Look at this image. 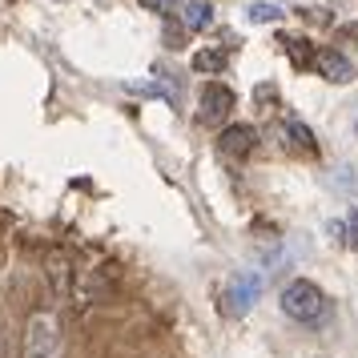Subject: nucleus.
Instances as JSON below:
<instances>
[{
	"label": "nucleus",
	"instance_id": "f257e3e1",
	"mask_svg": "<svg viewBox=\"0 0 358 358\" xmlns=\"http://www.w3.org/2000/svg\"><path fill=\"white\" fill-rule=\"evenodd\" d=\"M282 310L302 326H322L330 318V298L310 278H294L290 286L282 290Z\"/></svg>",
	"mask_w": 358,
	"mask_h": 358
},
{
	"label": "nucleus",
	"instance_id": "f03ea898",
	"mask_svg": "<svg viewBox=\"0 0 358 358\" xmlns=\"http://www.w3.org/2000/svg\"><path fill=\"white\" fill-rule=\"evenodd\" d=\"M61 355V322L49 310H36L24 330V358H57Z\"/></svg>",
	"mask_w": 358,
	"mask_h": 358
},
{
	"label": "nucleus",
	"instance_id": "7ed1b4c3",
	"mask_svg": "<svg viewBox=\"0 0 358 358\" xmlns=\"http://www.w3.org/2000/svg\"><path fill=\"white\" fill-rule=\"evenodd\" d=\"M262 298V278L258 274H234L226 294H222V314L226 318H242L250 314V306Z\"/></svg>",
	"mask_w": 358,
	"mask_h": 358
},
{
	"label": "nucleus",
	"instance_id": "20e7f679",
	"mask_svg": "<svg viewBox=\"0 0 358 358\" xmlns=\"http://www.w3.org/2000/svg\"><path fill=\"white\" fill-rule=\"evenodd\" d=\"M234 105H238V97H234L229 85L210 81L201 89V121H206V125H222V121L234 113Z\"/></svg>",
	"mask_w": 358,
	"mask_h": 358
},
{
	"label": "nucleus",
	"instance_id": "39448f33",
	"mask_svg": "<svg viewBox=\"0 0 358 358\" xmlns=\"http://www.w3.org/2000/svg\"><path fill=\"white\" fill-rule=\"evenodd\" d=\"M254 145H258V129L254 125H229L217 137V149H222V157H229V162H245L254 153Z\"/></svg>",
	"mask_w": 358,
	"mask_h": 358
},
{
	"label": "nucleus",
	"instance_id": "423d86ee",
	"mask_svg": "<svg viewBox=\"0 0 358 358\" xmlns=\"http://www.w3.org/2000/svg\"><path fill=\"white\" fill-rule=\"evenodd\" d=\"M318 73H322L326 81H334V85H350L355 81V65H350V61H346V57H342L338 49H322L318 52Z\"/></svg>",
	"mask_w": 358,
	"mask_h": 358
},
{
	"label": "nucleus",
	"instance_id": "0eeeda50",
	"mask_svg": "<svg viewBox=\"0 0 358 358\" xmlns=\"http://www.w3.org/2000/svg\"><path fill=\"white\" fill-rule=\"evenodd\" d=\"M278 41H282V49L290 52L294 69H310V65H318V49L310 45L306 36H290V33H282Z\"/></svg>",
	"mask_w": 358,
	"mask_h": 358
},
{
	"label": "nucleus",
	"instance_id": "6e6552de",
	"mask_svg": "<svg viewBox=\"0 0 358 358\" xmlns=\"http://www.w3.org/2000/svg\"><path fill=\"white\" fill-rule=\"evenodd\" d=\"M286 137H290V145L298 149V153H306V157H314V153H318V141H314L310 125H302L298 117H286Z\"/></svg>",
	"mask_w": 358,
	"mask_h": 358
},
{
	"label": "nucleus",
	"instance_id": "1a4fd4ad",
	"mask_svg": "<svg viewBox=\"0 0 358 358\" xmlns=\"http://www.w3.org/2000/svg\"><path fill=\"white\" fill-rule=\"evenodd\" d=\"M181 17H185V29H210V20H213V8L206 4V0H189L185 8H181Z\"/></svg>",
	"mask_w": 358,
	"mask_h": 358
},
{
	"label": "nucleus",
	"instance_id": "9d476101",
	"mask_svg": "<svg viewBox=\"0 0 358 358\" xmlns=\"http://www.w3.org/2000/svg\"><path fill=\"white\" fill-rule=\"evenodd\" d=\"M226 69V52L222 49H201L194 57V73H222Z\"/></svg>",
	"mask_w": 358,
	"mask_h": 358
},
{
	"label": "nucleus",
	"instance_id": "9b49d317",
	"mask_svg": "<svg viewBox=\"0 0 358 358\" xmlns=\"http://www.w3.org/2000/svg\"><path fill=\"white\" fill-rule=\"evenodd\" d=\"M250 20L254 24H274V20H282V8H278L274 0H254L250 4Z\"/></svg>",
	"mask_w": 358,
	"mask_h": 358
},
{
	"label": "nucleus",
	"instance_id": "f8f14e48",
	"mask_svg": "<svg viewBox=\"0 0 358 358\" xmlns=\"http://www.w3.org/2000/svg\"><path fill=\"white\" fill-rule=\"evenodd\" d=\"M346 245H350V250L358 254V210L346 217Z\"/></svg>",
	"mask_w": 358,
	"mask_h": 358
},
{
	"label": "nucleus",
	"instance_id": "ddd939ff",
	"mask_svg": "<svg viewBox=\"0 0 358 358\" xmlns=\"http://www.w3.org/2000/svg\"><path fill=\"white\" fill-rule=\"evenodd\" d=\"M141 4H145V8H153V13H165V8H169L173 0H141Z\"/></svg>",
	"mask_w": 358,
	"mask_h": 358
},
{
	"label": "nucleus",
	"instance_id": "4468645a",
	"mask_svg": "<svg viewBox=\"0 0 358 358\" xmlns=\"http://www.w3.org/2000/svg\"><path fill=\"white\" fill-rule=\"evenodd\" d=\"M0 358H8V355H4V346H0Z\"/></svg>",
	"mask_w": 358,
	"mask_h": 358
}]
</instances>
